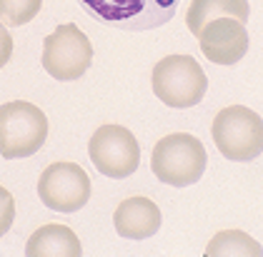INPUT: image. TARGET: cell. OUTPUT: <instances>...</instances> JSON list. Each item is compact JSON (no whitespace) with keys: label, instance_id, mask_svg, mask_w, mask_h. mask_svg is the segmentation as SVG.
<instances>
[{"label":"cell","instance_id":"cell-2","mask_svg":"<svg viewBox=\"0 0 263 257\" xmlns=\"http://www.w3.org/2000/svg\"><path fill=\"white\" fill-rule=\"evenodd\" d=\"M81 8L108 28L143 33L173 20L181 0H78Z\"/></svg>","mask_w":263,"mask_h":257},{"label":"cell","instance_id":"cell-5","mask_svg":"<svg viewBox=\"0 0 263 257\" xmlns=\"http://www.w3.org/2000/svg\"><path fill=\"white\" fill-rule=\"evenodd\" d=\"M48 138V118L38 105L13 100L0 105V155L21 160L35 155Z\"/></svg>","mask_w":263,"mask_h":257},{"label":"cell","instance_id":"cell-13","mask_svg":"<svg viewBox=\"0 0 263 257\" xmlns=\"http://www.w3.org/2000/svg\"><path fill=\"white\" fill-rule=\"evenodd\" d=\"M208 257H231V255H241V257H261L263 247L241 230H221L216 232L213 240L205 247Z\"/></svg>","mask_w":263,"mask_h":257},{"label":"cell","instance_id":"cell-16","mask_svg":"<svg viewBox=\"0 0 263 257\" xmlns=\"http://www.w3.org/2000/svg\"><path fill=\"white\" fill-rule=\"evenodd\" d=\"M10 55H13V38H10L8 28H5V25H0V68H5V65H8Z\"/></svg>","mask_w":263,"mask_h":257},{"label":"cell","instance_id":"cell-10","mask_svg":"<svg viewBox=\"0 0 263 257\" xmlns=\"http://www.w3.org/2000/svg\"><path fill=\"white\" fill-rule=\"evenodd\" d=\"M161 210L153 200L133 195L116 207V232L125 240H148L161 230Z\"/></svg>","mask_w":263,"mask_h":257},{"label":"cell","instance_id":"cell-3","mask_svg":"<svg viewBox=\"0 0 263 257\" xmlns=\"http://www.w3.org/2000/svg\"><path fill=\"white\" fill-rule=\"evenodd\" d=\"M211 135L226 160L251 162L263 153V120L246 105H228L213 118Z\"/></svg>","mask_w":263,"mask_h":257},{"label":"cell","instance_id":"cell-1","mask_svg":"<svg viewBox=\"0 0 263 257\" xmlns=\"http://www.w3.org/2000/svg\"><path fill=\"white\" fill-rule=\"evenodd\" d=\"M205 165H208L205 147L191 133H173L153 145L151 170L165 185L188 187L203 178Z\"/></svg>","mask_w":263,"mask_h":257},{"label":"cell","instance_id":"cell-15","mask_svg":"<svg viewBox=\"0 0 263 257\" xmlns=\"http://www.w3.org/2000/svg\"><path fill=\"white\" fill-rule=\"evenodd\" d=\"M13 220H15V200L0 185V238L13 227Z\"/></svg>","mask_w":263,"mask_h":257},{"label":"cell","instance_id":"cell-7","mask_svg":"<svg viewBox=\"0 0 263 257\" xmlns=\"http://www.w3.org/2000/svg\"><path fill=\"white\" fill-rule=\"evenodd\" d=\"M93 165L105 178H130L141 165V147L136 135L123 125H101L88 142Z\"/></svg>","mask_w":263,"mask_h":257},{"label":"cell","instance_id":"cell-6","mask_svg":"<svg viewBox=\"0 0 263 257\" xmlns=\"http://www.w3.org/2000/svg\"><path fill=\"white\" fill-rule=\"evenodd\" d=\"M43 68L53 80H78L93 62V45L78 25L63 23L43 40Z\"/></svg>","mask_w":263,"mask_h":257},{"label":"cell","instance_id":"cell-14","mask_svg":"<svg viewBox=\"0 0 263 257\" xmlns=\"http://www.w3.org/2000/svg\"><path fill=\"white\" fill-rule=\"evenodd\" d=\"M43 0H0V25L21 28L41 13Z\"/></svg>","mask_w":263,"mask_h":257},{"label":"cell","instance_id":"cell-8","mask_svg":"<svg viewBox=\"0 0 263 257\" xmlns=\"http://www.w3.org/2000/svg\"><path fill=\"white\" fill-rule=\"evenodd\" d=\"M38 198L55 212H76L90 200V178L78 162H53L38 178Z\"/></svg>","mask_w":263,"mask_h":257},{"label":"cell","instance_id":"cell-4","mask_svg":"<svg viewBox=\"0 0 263 257\" xmlns=\"http://www.w3.org/2000/svg\"><path fill=\"white\" fill-rule=\"evenodd\" d=\"M153 93L168 108H193L208 90V78L193 55H165L156 62L151 75Z\"/></svg>","mask_w":263,"mask_h":257},{"label":"cell","instance_id":"cell-12","mask_svg":"<svg viewBox=\"0 0 263 257\" xmlns=\"http://www.w3.org/2000/svg\"><path fill=\"white\" fill-rule=\"evenodd\" d=\"M248 15H251L248 0H191L188 13H185V25L198 38V33L211 20L236 18L241 23H246Z\"/></svg>","mask_w":263,"mask_h":257},{"label":"cell","instance_id":"cell-11","mask_svg":"<svg viewBox=\"0 0 263 257\" xmlns=\"http://www.w3.org/2000/svg\"><path fill=\"white\" fill-rule=\"evenodd\" d=\"M28 257H81L83 247L78 235L65 225H43L25 245Z\"/></svg>","mask_w":263,"mask_h":257},{"label":"cell","instance_id":"cell-9","mask_svg":"<svg viewBox=\"0 0 263 257\" xmlns=\"http://www.w3.org/2000/svg\"><path fill=\"white\" fill-rule=\"evenodd\" d=\"M201 53L216 65H236L248 53V30L246 23L236 18L211 20L201 33Z\"/></svg>","mask_w":263,"mask_h":257}]
</instances>
